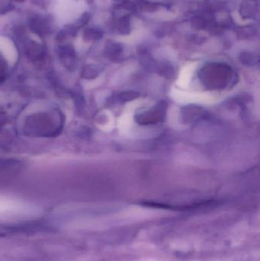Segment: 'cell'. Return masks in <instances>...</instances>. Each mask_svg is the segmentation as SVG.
<instances>
[{
	"instance_id": "1",
	"label": "cell",
	"mask_w": 260,
	"mask_h": 261,
	"mask_svg": "<svg viewBox=\"0 0 260 261\" xmlns=\"http://www.w3.org/2000/svg\"><path fill=\"white\" fill-rule=\"evenodd\" d=\"M199 78L205 87L210 89H223L234 80L231 68L224 65H212L201 70Z\"/></svg>"
},
{
	"instance_id": "2",
	"label": "cell",
	"mask_w": 260,
	"mask_h": 261,
	"mask_svg": "<svg viewBox=\"0 0 260 261\" xmlns=\"http://www.w3.org/2000/svg\"><path fill=\"white\" fill-rule=\"evenodd\" d=\"M167 111V105L165 103H159L153 109L138 114L136 117L137 123L142 126H148L161 122L165 118Z\"/></svg>"
},
{
	"instance_id": "3",
	"label": "cell",
	"mask_w": 260,
	"mask_h": 261,
	"mask_svg": "<svg viewBox=\"0 0 260 261\" xmlns=\"http://www.w3.org/2000/svg\"><path fill=\"white\" fill-rule=\"evenodd\" d=\"M138 96V93L134 92H122L121 94L118 95V99L119 102L130 101L132 99H135Z\"/></svg>"
}]
</instances>
